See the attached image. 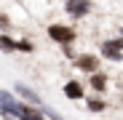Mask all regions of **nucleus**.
Here are the masks:
<instances>
[{"instance_id": "0eeeda50", "label": "nucleus", "mask_w": 123, "mask_h": 120, "mask_svg": "<svg viewBox=\"0 0 123 120\" xmlns=\"http://www.w3.org/2000/svg\"><path fill=\"white\" fill-rule=\"evenodd\" d=\"M64 96L67 99H83V86H80L78 80H70L64 86Z\"/></svg>"}, {"instance_id": "20e7f679", "label": "nucleus", "mask_w": 123, "mask_h": 120, "mask_svg": "<svg viewBox=\"0 0 123 120\" xmlns=\"http://www.w3.org/2000/svg\"><path fill=\"white\" fill-rule=\"evenodd\" d=\"M64 11H67L70 16L80 19V16H86V13L91 11V3H88V0H67V6H64Z\"/></svg>"}, {"instance_id": "1a4fd4ad", "label": "nucleus", "mask_w": 123, "mask_h": 120, "mask_svg": "<svg viewBox=\"0 0 123 120\" xmlns=\"http://www.w3.org/2000/svg\"><path fill=\"white\" fill-rule=\"evenodd\" d=\"M91 88L94 91H105L107 88V77L99 75V72H91Z\"/></svg>"}, {"instance_id": "f03ea898", "label": "nucleus", "mask_w": 123, "mask_h": 120, "mask_svg": "<svg viewBox=\"0 0 123 120\" xmlns=\"http://www.w3.org/2000/svg\"><path fill=\"white\" fill-rule=\"evenodd\" d=\"M48 37L56 40V43H62V46H70L75 40V29L67 27V24H51L48 27Z\"/></svg>"}, {"instance_id": "f257e3e1", "label": "nucleus", "mask_w": 123, "mask_h": 120, "mask_svg": "<svg viewBox=\"0 0 123 120\" xmlns=\"http://www.w3.org/2000/svg\"><path fill=\"white\" fill-rule=\"evenodd\" d=\"M0 115H3L6 120H46L43 109H32L30 104H22V102H16V99L6 91H0Z\"/></svg>"}, {"instance_id": "7ed1b4c3", "label": "nucleus", "mask_w": 123, "mask_h": 120, "mask_svg": "<svg viewBox=\"0 0 123 120\" xmlns=\"http://www.w3.org/2000/svg\"><path fill=\"white\" fill-rule=\"evenodd\" d=\"M102 53H105V59H120L123 56V40H105V43H102Z\"/></svg>"}, {"instance_id": "39448f33", "label": "nucleus", "mask_w": 123, "mask_h": 120, "mask_svg": "<svg viewBox=\"0 0 123 120\" xmlns=\"http://www.w3.org/2000/svg\"><path fill=\"white\" fill-rule=\"evenodd\" d=\"M75 67H78V69H83V72H96L99 62H96V56H94V53H86V56H80L78 62H75Z\"/></svg>"}, {"instance_id": "9b49d317", "label": "nucleus", "mask_w": 123, "mask_h": 120, "mask_svg": "<svg viewBox=\"0 0 123 120\" xmlns=\"http://www.w3.org/2000/svg\"><path fill=\"white\" fill-rule=\"evenodd\" d=\"M0 27H3V29H8L11 24H8V16H0Z\"/></svg>"}, {"instance_id": "9d476101", "label": "nucleus", "mask_w": 123, "mask_h": 120, "mask_svg": "<svg viewBox=\"0 0 123 120\" xmlns=\"http://www.w3.org/2000/svg\"><path fill=\"white\" fill-rule=\"evenodd\" d=\"M86 107H88L91 112H102V109H105V102H102V99H88Z\"/></svg>"}, {"instance_id": "6e6552de", "label": "nucleus", "mask_w": 123, "mask_h": 120, "mask_svg": "<svg viewBox=\"0 0 123 120\" xmlns=\"http://www.w3.org/2000/svg\"><path fill=\"white\" fill-rule=\"evenodd\" d=\"M0 51L3 53H13V51H19V43L13 37H8V35H0Z\"/></svg>"}, {"instance_id": "423d86ee", "label": "nucleus", "mask_w": 123, "mask_h": 120, "mask_svg": "<svg viewBox=\"0 0 123 120\" xmlns=\"http://www.w3.org/2000/svg\"><path fill=\"white\" fill-rule=\"evenodd\" d=\"M16 93H22V96L27 99V102H30V104H35V107H43V99H40V96H37L35 91H30L27 86H22V83L16 86Z\"/></svg>"}, {"instance_id": "f8f14e48", "label": "nucleus", "mask_w": 123, "mask_h": 120, "mask_svg": "<svg viewBox=\"0 0 123 120\" xmlns=\"http://www.w3.org/2000/svg\"><path fill=\"white\" fill-rule=\"evenodd\" d=\"M120 35H123V29H120Z\"/></svg>"}]
</instances>
